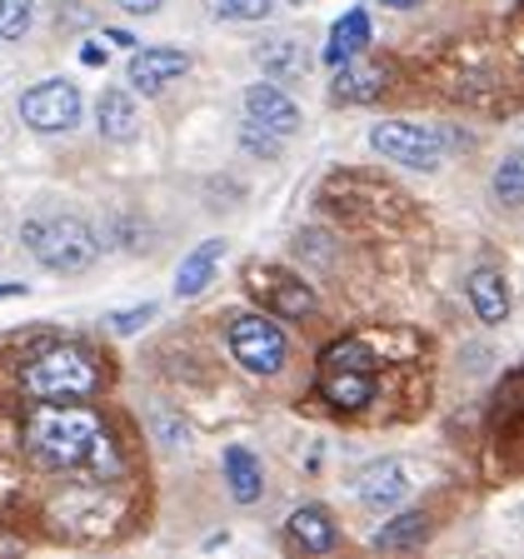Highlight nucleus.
Returning <instances> with one entry per match:
<instances>
[{
  "mask_svg": "<svg viewBox=\"0 0 524 559\" xmlns=\"http://www.w3.org/2000/svg\"><path fill=\"white\" fill-rule=\"evenodd\" d=\"M25 454L40 469L56 475H81V479H105L120 469L116 440L105 430V419L85 405H40L25 419Z\"/></svg>",
  "mask_w": 524,
  "mask_h": 559,
  "instance_id": "obj_1",
  "label": "nucleus"
},
{
  "mask_svg": "<svg viewBox=\"0 0 524 559\" xmlns=\"http://www.w3.org/2000/svg\"><path fill=\"white\" fill-rule=\"evenodd\" d=\"M21 380H25V395L40 400V405H70V400H91L105 384V370L95 365L91 349L50 345L25 365Z\"/></svg>",
  "mask_w": 524,
  "mask_h": 559,
  "instance_id": "obj_2",
  "label": "nucleus"
},
{
  "mask_svg": "<svg viewBox=\"0 0 524 559\" xmlns=\"http://www.w3.org/2000/svg\"><path fill=\"white\" fill-rule=\"evenodd\" d=\"M21 240L35 260L56 275H81L100 260V235L81 221V215H40V221L21 225Z\"/></svg>",
  "mask_w": 524,
  "mask_h": 559,
  "instance_id": "obj_3",
  "label": "nucleus"
},
{
  "mask_svg": "<svg viewBox=\"0 0 524 559\" xmlns=\"http://www.w3.org/2000/svg\"><path fill=\"white\" fill-rule=\"evenodd\" d=\"M320 395L335 409H365L374 400V349L365 340H335L320 355Z\"/></svg>",
  "mask_w": 524,
  "mask_h": 559,
  "instance_id": "obj_4",
  "label": "nucleus"
},
{
  "mask_svg": "<svg viewBox=\"0 0 524 559\" xmlns=\"http://www.w3.org/2000/svg\"><path fill=\"white\" fill-rule=\"evenodd\" d=\"M370 145L395 165H409V170H434L444 160V135L430 126H409V120H384V126L370 130Z\"/></svg>",
  "mask_w": 524,
  "mask_h": 559,
  "instance_id": "obj_5",
  "label": "nucleus"
},
{
  "mask_svg": "<svg viewBox=\"0 0 524 559\" xmlns=\"http://www.w3.org/2000/svg\"><path fill=\"white\" fill-rule=\"evenodd\" d=\"M230 349L250 374H275L285 365V330L275 320H265V314H235Z\"/></svg>",
  "mask_w": 524,
  "mask_h": 559,
  "instance_id": "obj_6",
  "label": "nucleus"
},
{
  "mask_svg": "<svg viewBox=\"0 0 524 559\" xmlns=\"http://www.w3.org/2000/svg\"><path fill=\"white\" fill-rule=\"evenodd\" d=\"M81 91L70 81H40L31 85V91L21 95V120L31 130H40V135H60V130H75V120H81Z\"/></svg>",
  "mask_w": 524,
  "mask_h": 559,
  "instance_id": "obj_7",
  "label": "nucleus"
},
{
  "mask_svg": "<svg viewBox=\"0 0 524 559\" xmlns=\"http://www.w3.org/2000/svg\"><path fill=\"white\" fill-rule=\"evenodd\" d=\"M250 290L265 300V310H275L279 320H310L314 314V290L300 275H285V270L270 265H250Z\"/></svg>",
  "mask_w": 524,
  "mask_h": 559,
  "instance_id": "obj_8",
  "label": "nucleus"
},
{
  "mask_svg": "<svg viewBox=\"0 0 524 559\" xmlns=\"http://www.w3.org/2000/svg\"><path fill=\"white\" fill-rule=\"evenodd\" d=\"M384 85H390V66H380V60H370V56H349V60H340L330 95H335L340 105H370L384 95Z\"/></svg>",
  "mask_w": 524,
  "mask_h": 559,
  "instance_id": "obj_9",
  "label": "nucleus"
},
{
  "mask_svg": "<svg viewBox=\"0 0 524 559\" xmlns=\"http://www.w3.org/2000/svg\"><path fill=\"white\" fill-rule=\"evenodd\" d=\"M190 70V56L186 50H175V46H145L130 56V85L145 95H160L170 81H180Z\"/></svg>",
  "mask_w": 524,
  "mask_h": 559,
  "instance_id": "obj_10",
  "label": "nucleus"
},
{
  "mask_svg": "<svg viewBox=\"0 0 524 559\" xmlns=\"http://www.w3.org/2000/svg\"><path fill=\"white\" fill-rule=\"evenodd\" d=\"M245 116L255 120L260 130H270V135H295V130H300V105L270 81L245 91Z\"/></svg>",
  "mask_w": 524,
  "mask_h": 559,
  "instance_id": "obj_11",
  "label": "nucleus"
},
{
  "mask_svg": "<svg viewBox=\"0 0 524 559\" xmlns=\"http://www.w3.org/2000/svg\"><path fill=\"white\" fill-rule=\"evenodd\" d=\"M255 66L265 70L270 81H300L310 70V50H305L300 35H270L255 46Z\"/></svg>",
  "mask_w": 524,
  "mask_h": 559,
  "instance_id": "obj_12",
  "label": "nucleus"
},
{
  "mask_svg": "<svg viewBox=\"0 0 524 559\" xmlns=\"http://www.w3.org/2000/svg\"><path fill=\"white\" fill-rule=\"evenodd\" d=\"M290 539L305 549V555H330V549L340 545V530H335L325 504H300V510L290 514Z\"/></svg>",
  "mask_w": 524,
  "mask_h": 559,
  "instance_id": "obj_13",
  "label": "nucleus"
},
{
  "mask_svg": "<svg viewBox=\"0 0 524 559\" xmlns=\"http://www.w3.org/2000/svg\"><path fill=\"white\" fill-rule=\"evenodd\" d=\"M465 290L485 325H504V320H510V285H504L500 270H475Z\"/></svg>",
  "mask_w": 524,
  "mask_h": 559,
  "instance_id": "obj_14",
  "label": "nucleus"
},
{
  "mask_svg": "<svg viewBox=\"0 0 524 559\" xmlns=\"http://www.w3.org/2000/svg\"><path fill=\"white\" fill-rule=\"evenodd\" d=\"M405 489H409V479H405V465H400V460H380V465H370L360 475V500L370 504V510H390V504H400L405 500Z\"/></svg>",
  "mask_w": 524,
  "mask_h": 559,
  "instance_id": "obj_15",
  "label": "nucleus"
},
{
  "mask_svg": "<svg viewBox=\"0 0 524 559\" xmlns=\"http://www.w3.org/2000/svg\"><path fill=\"white\" fill-rule=\"evenodd\" d=\"M221 255H225V240L195 245V250L186 255V265L175 270V295H180V300H195L210 280H215V265H221Z\"/></svg>",
  "mask_w": 524,
  "mask_h": 559,
  "instance_id": "obj_16",
  "label": "nucleus"
},
{
  "mask_svg": "<svg viewBox=\"0 0 524 559\" xmlns=\"http://www.w3.org/2000/svg\"><path fill=\"white\" fill-rule=\"evenodd\" d=\"M95 120H100V135H105V140H116V145L135 140V130H140V110H135V100H130L126 91H100Z\"/></svg>",
  "mask_w": 524,
  "mask_h": 559,
  "instance_id": "obj_17",
  "label": "nucleus"
},
{
  "mask_svg": "<svg viewBox=\"0 0 524 559\" xmlns=\"http://www.w3.org/2000/svg\"><path fill=\"white\" fill-rule=\"evenodd\" d=\"M225 479H230V495L240 504H255L260 489H265V475H260V460L250 450H240V444H230L225 450Z\"/></svg>",
  "mask_w": 524,
  "mask_h": 559,
  "instance_id": "obj_18",
  "label": "nucleus"
},
{
  "mask_svg": "<svg viewBox=\"0 0 524 559\" xmlns=\"http://www.w3.org/2000/svg\"><path fill=\"white\" fill-rule=\"evenodd\" d=\"M365 46H370V15H365V11H345V21H335V31H330L325 60H330V66H340V60L360 56Z\"/></svg>",
  "mask_w": 524,
  "mask_h": 559,
  "instance_id": "obj_19",
  "label": "nucleus"
},
{
  "mask_svg": "<svg viewBox=\"0 0 524 559\" xmlns=\"http://www.w3.org/2000/svg\"><path fill=\"white\" fill-rule=\"evenodd\" d=\"M430 535V514L425 510H405L395 520H384V530H374V549H415Z\"/></svg>",
  "mask_w": 524,
  "mask_h": 559,
  "instance_id": "obj_20",
  "label": "nucleus"
},
{
  "mask_svg": "<svg viewBox=\"0 0 524 559\" xmlns=\"http://www.w3.org/2000/svg\"><path fill=\"white\" fill-rule=\"evenodd\" d=\"M35 25V0H0V40H25Z\"/></svg>",
  "mask_w": 524,
  "mask_h": 559,
  "instance_id": "obj_21",
  "label": "nucleus"
},
{
  "mask_svg": "<svg viewBox=\"0 0 524 559\" xmlns=\"http://www.w3.org/2000/svg\"><path fill=\"white\" fill-rule=\"evenodd\" d=\"M495 195H500L504 205H520V195H524V160L520 155H510V160L495 170Z\"/></svg>",
  "mask_w": 524,
  "mask_h": 559,
  "instance_id": "obj_22",
  "label": "nucleus"
},
{
  "mask_svg": "<svg viewBox=\"0 0 524 559\" xmlns=\"http://www.w3.org/2000/svg\"><path fill=\"white\" fill-rule=\"evenodd\" d=\"M240 145L250 155H265V160H275L279 155V135H270V130H260L255 120H245V130H240Z\"/></svg>",
  "mask_w": 524,
  "mask_h": 559,
  "instance_id": "obj_23",
  "label": "nucleus"
},
{
  "mask_svg": "<svg viewBox=\"0 0 524 559\" xmlns=\"http://www.w3.org/2000/svg\"><path fill=\"white\" fill-rule=\"evenodd\" d=\"M155 320V305L145 300V305H135V310H116L110 314V330H116V335H135V330H145Z\"/></svg>",
  "mask_w": 524,
  "mask_h": 559,
  "instance_id": "obj_24",
  "label": "nucleus"
},
{
  "mask_svg": "<svg viewBox=\"0 0 524 559\" xmlns=\"http://www.w3.org/2000/svg\"><path fill=\"white\" fill-rule=\"evenodd\" d=\"M275 11V0H221V15L230 21H265Z\"/></svg>",
  "mask_w": 524,
  "mask_h": 559,
  "instance_id": "obj_25",
  "label": "nucleus"
},
{
  "mask_svg": "<svg viewBox=\"0 0 524 559\" xmlns=\"http://www.w3.org/2000/svg\"><path fill=\"white\" fill-rule=\"evenodd\" d=\"M300 250H310L314 260H330V240L320 230H310V235H300Z\"/></svg>",
  "mask_w": 524,
  "mask_h": 559,
  "instance_id": "obj_26",
  "label": "nucleus"
},
{
  "mask_svg": "<svg viewBox=\"0 0 524 559\" xmlns=\"http://www.w3.org/2000/svg\"><path fill=\"white\" fill-rule=\"evenodd\" d=\"M116 5H120L126 15H155V11L165 5V0H116Z\"/></svg>",
  "mask_w": 524,
  "mask_h": 559,
  "instance_id": "obj_27",
  "label": "nucleus"
},
{
  "mask_svg": "<svg viewBox=\"0 0 524 559\" xmlns=\"http://www.w3.org/2000/svg\"><path fill=\"white\" fill-rule=\"evenodd\" d=\"M81 60H85V66H105V46H100V40H91V46L81 50Z\"/></svg>",
  "mask_w": 524,
  "mask_h": 559,
  "instance_id": "obj_28",
  "label": "nucleus"
},
{
  "mask_svg": "<svg viewBox=\"0 0 524 559\" xmlns=\"http://www.w3.org/2000/svg\"><path fill=\"white\" fill-rule=\"evenodd\" d=\"M15 295H25V285L21 280H5V285H0V300H15Z\"/></svg>",
  "mask_w": 524,
  "mask_h": 559,
  "instance_id": "obj_29",
  "label": "nucleus"
},
{
  "mask_svg": "<svg viewBox=\"0 0 524 559\" xmlns=\"http://www.w3.org/2000/svg\"><path fill=\"white\" fill-rule=\"evenodd\" d=\"M380 5H390V11H415V5H425V0H380Z\"/></svg>",
  "mask_w": 524,
  "mask_h": 559,
  "instance_id": "obj_30",
  "label": "nucleus"
},
{
  "mask_svg": "<svg viewBox=\"0 0 524 559\" xmlns=\"http://www.w3.org/2000/svg\"><path fill=\"white\" fill-rule=\"evenodd\" d=\"M295 5H305V0H295Z\"/></svg>",
  "mask_w": 524,
  "mask_h": 559,
  "instance_id": "obj_31",
  "label": "nucleus"
}]
</instances>
